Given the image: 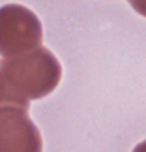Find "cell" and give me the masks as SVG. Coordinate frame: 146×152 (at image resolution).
Instances as JSON below:
<instances>
[{"instance_id": "1", "label": "cell", "mask_w": 146, "mask_h": 152, "mask_svg": "<svg viewBox=\"0 0 146 152\" xmlns=\"http://www.w3.org/2000/svg\"><path fill=\"white\" fill-rule=\"evenodd\" d=\"M0 73L21 105L49 96L62 79V66L49 49L38 47L17 56H4Z\"/></svg>"}, {"instance_id": "2", "label": "cell", "mask_w": 146, "mask_h": 152, "mask_svg": "<svg viewBox=\"0 0 146 152\" xmlns=\"http://www.w3.org/2000/svg\"><path fill=\"white\" fill-rule=\"evenodd\" d=\"M43 28L38 15L21 4L0 8V55L17 56L41 47Z\"/></svg>"}, {"instance_id": "3", "label": "cell", "mask_w": 146, "mask_h": 152, "mask_svg": "<svg viewBox=\"0 0 146 152\" xmlns=\"http://www.w3.org/2000/svg\"><path fill=\"white\" fill-rule=\"evenodd\" d=\"M43 141L26 107H0V152H41Z\"/></svg>"}, {"instance_id": "4", "label": "cell", "mask_w": 146, "mask_h": 152, "mask_svg": "<svg viewBox=\"0 0 146 152\" xmlns=\"http://www.w3.org/2000/svg\"><path fill=\"white\" fill-rule=\"evenodd\" d=\"M2 105H19V107H25V105H21L19 102H17V98L11 94V90L8 88V85H6L2 73H0V107H2Z\"/></svg>"}, {"instance_id": "5", "label": "cell", "mask_w": 146, "mask_h": 152, "mask_svg": "<svg viewBox=\"0 0 146 152\" xmlns=\"http://www.w3.org/2000/svg\"><path fill=\"white\" fill-rule=\"evenodd\" d=\"M133 10H137L142 17H146V0H127Z\"/></svg>"}, {"instance_id": "6", "label": "cell", "mask_w": 146, "mask_h": 152, "mask_svg": "<svg viewBox=\"0 0 146 152\" xmlns=\"http://www.w3.org/2000/svg\"><path fill=\"white\" fill-rule=\"evenodd\" d=\"M131 152H146V141H141Z\"/></svg>"}]
</instances>
